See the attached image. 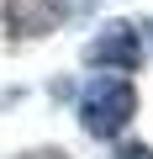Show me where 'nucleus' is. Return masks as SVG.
<instances>
[{
    "mask_svg": "<svg viewBox=\"0 0 153 159\" xmlns=\"http://www.w3.org/2000/svg\"><path fill=\"white\" fill-rule=\"evenodd\" d=\"M111 159H153V143H137V138H116V154Z\"/></svg>",
    "mask_w": 153,
    "mask_h": 159,
    "instance_id": "obj_4",
    "label": "nucleus"
},
{
    "mask_svg": "<svg viewBox=\"0 0 153 159\" xmlns=\"http://www.w3.org/2000/svg\"><path fill=\"white\" fill-rule=\"evenodd\" d=\"M142 37H148V43H153V16H148V32H142Z\"/></svg>",
    "mask_w": 153,
    "mask_h": 159,
    "instance_id": "obj_6",
    "label": "nucleus"
},
{
    "mask_svg": "<svg viewBox=\"0 0 153 159\" xmlns=\"http://www.w3.org/2000/svg\"><path fill=\"white\" fill-rule=\"evenodd\" d=\"M74 117H79V127L100 143H116L132 117H137V85L132 74H85L79 96H74Z\"/></svg>",
    "mask_w": 153,
    "mask_h": 159,
    "instance_id": "obj_1",
    "label": "nucleus"
},
{
    "mask_svg": "<svg viewBox=\"0 0 153 159\" xmlns=\"http://www.w3.org/2000/svg\"><path fill=\"white\" fill-rule=\"evenodd\" d=\"M142 58H148V43H142V27L132 21H106L85 43V69L95 74H137Z\"/></svg>",
    "mask_w": 153,
    "mask_h": 159,
    "instance_id": "obj_2",
    "label": "nucleus"
},
{
    "mask_svg": "<svg viewBox=\"0 0 153 159\" xmlns=\"http://www.w3.org/2000/svg\"><path fill=\"white\" fill-rule=\"evenodd\" d=\"M0 21L11 37H53L69 21V11L63 0H0Z\"/></svg>",
    "mask_w": 153,
    "mask_h": 159,
    "instance_id": "obj_3",
    "label": "nucleus"
},
{
    "mask_svg": "<svg viewBox=\"0 0 153 159\" xmlns=\"http://www.w3.org/2000/svg\"><path fill=\"white\" fill-rule=\"evenodd\" d=\"M21 159H63V148H37V154H21Z\"/></svg>",
    "mask_w": 153,
    "mask_h": 159,
    "instance_id": "obj_5",
    "label": "nucleus"
}]
</instances>
